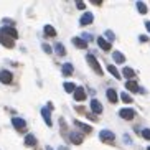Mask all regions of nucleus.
I'll use <instances>...</instances> for the list:
<instances>
[{"label": "nucleus", "mask_w": 150, "mask_h": 150, "mask_svg": "<svg viewBox=\"0 0 150 150\" xmlns=\"http://www.w3.org/2000/svg\"><path fill=\"white\" fill-rule=\"evenodd\" d=\"M45 33H46L48 36H54L56 35V30H54L51 25H45Z\"/></svg>", "instance_id": "26"}, {"label": "nucleus", "mask_w": 150, "mask_h": 150, "mask_svg": "<svg viewBox=\"0 0 150 150\" xmlns=\"http://www.w3.org/2000/svg\"><path fill=\"white\" fill-rule=\"evenodd\" d=\"M25 145H27V147H35V145H36V139H35V135L28 134V135L25 137Z\"/></svg>", "instance_id": "20"}, {"label": "nucleus", "mask_w": 150, "mask_h": 150, "mask_svg": "<svg viewBox=\"0 0 150 150\" xmlns=\"http://www.w3.org/2000/svg\"><path fill=\"white\" fill-rule=\"evenodd\" d=\"M54 51H56V54H59V56H64V54H66V50H64V45L63 43L54 45Z\"/></svg>", "instance_id": "22"}, {"label": "nucleus", "mask_w": 150, "mask_h": 150, "mask_svg": "<svg viewBox=\"0 0 150 150\" xmlns=\"http://www.w3.org/2000/svg\"><path fill=\"white\" fill-rule=\"evenodd\" d=\"M13 81V74L10 73V71L4 69V71H0V83H4V84H10Z\"/></svg>", "instance_id": "6"}, {"label": "nucleus", "mask_w": 150, "mask_h": 150, "mask_svg": "<svg viewBox=\"0 0 150 150\" xmlns=\"http://www.w3.org/2000/svg\"><path fill=\"white\" fill-rule=\"evenodd\" d=\"M106 96H107V99H109V101L112 102V104H115V102L119 101V96H117V93H115L114 89H107Z\"/></svg>", "instance_id": "15"}, {"label": "nucleus", "mask_w": 150, "mask_h": 150, "mask_svg": "<svg viewBox=\"0 0 150 150\" xmlns=\"http://www.w3.org/2000/svg\"><path fill=\"white\" fill-rule=\"evenodd\" d=\"M106 38H107V40H109V43H110V41H114V40H115L114 33H112V31H110V30H107V31H106Z\"/></svg>", "instance_id": "29"}, {"label": "nucleus", "mask_w": 150, "mask_h": 150, "mask_svg": "<svg viewBox=\"0 0 150 150\" xmlns=\"http://www.w3.org/2000/svg\"><path fill=\"white\" fill-rule=\"evenodd\" d=\"M125 88H127V91H130V93H137V91H139V84L134 79H130V81L125 83Z\"/></svg>", "instance_id": "16"}, {"label": "nucleus", "mask_w": 150, "mask_h": 150, "mask_svg": "<svg viewBox=\"0 0 150 150\" xmlns=\"http://www.w3.org/2000/svg\"><path fill=\"white\" fill-rule=\"evenodd\" d=\"M61 71H63V74L64 76H71L73 74V71H74V68H73V64H69V63H64L63 68H61Z\"/></svg>", "instance_id": "18"}, {"label": "nucleus", "mask_w": 150, "mask_h": 150, "mask_svg": "<svg viewBox=\"0 0 150 150\" xmlns=\"http://www.w3.org/2000/svg\"><path fill=\"white\" fill-rule=\"evenodd\" d=\"M63 86H64V91H66V93H74V89H76V84L74 83H64L63 84Z\"/></svg>", "instance_id": "25"}, {"label": "nucleus", "mask_w": 150, "mask_h": 150, "mask_svg": "<svg viewBox=\"0 0 150 150\" xmlns=\"http://www.w3.org/2000/svg\"><path fill=\"white\" fill-rule=\"evenodd\" d=\"M73 45H74L76 48H88V43H86V41L83 40V38H79V36H74V38H73Z\"/></svg>", "instance_id": "14"}, {"label": "nucleus", "mask_w": 150, "mask_h": 150, "mask_svg": "<svg viewBox=\"0 0 150 150\" xmlns=\"http://www.w3.org/2000/svg\"><path fill=\"white\" fill-rule=\"evenodd\" d=\"M142 137H144V139H147V140H150V129H144V130H142Z\"/></svg>", "instance_id": "30"}, {"label": "nucleus", "mask_w": 150, "mask_h": 150, "mask_svg": "<svg viewBox=\"0 0 150 150\" xmlns=\"http://www.w3.org/2000/svg\"><path fill=\"white\" fill-rule=\"evenodd\" d=\"M12 124H13V127L17 129V130H25V129H27L25 119H20V117H13V119H12Z\"/></svg>", "instance_id": "10"}, {"label": "nucleus", "mask_w": 150, "mask_h": 150, "mask_svg": "<svg viewBox=\"0 0 150 150\" xmlns=\"http://www.w3.org/2000/svg\"><path fill=\"white\" fill-rule=\"evenodd\" d=\"M93 4H96V5H101V4H102V0H93Z\"/></svg>", "instance_id": "34"}, {"label": "nucleus", "mask_w": 150, "mask_h": 150, "mask_svg": "<svg viewBox=\"0 0 150 150\" xmlns=\"http://www.w3.org/2000/svg\"><path fill=\"white\" fill-rule=\"evenodd\" d=\"M119 115L122 117L124 120H132L135 117V110L130 109V107H125V109H120L119 110Z\"/></svg>", "instance_id": "3"}, {"label": "nucleus", "mask_w": 150, "mask_h": 150, "mask_svg": "<svg viewBox=\"0 0 150 150\" xmlns=\"http://www.w3.org/2000/svg\"><path fill=\"white\" fill-rule=\"evenodd\" d=\"M97 45H99V46H101V50H104V51H109V50L112 48V46H110V43L106 40V38H104V36H97Z\"/></svg>", "instance_id": "11"}, {"label": "nucleus", "mask_w": 150, "mask_h": 150, "mask_svg": "<svg viewBox=\"0 0 150 150\" xmlns=\"http://www.w3.org/2000/svg\"><path fill=\"white\" fill-rule=\"evenodd\" d=\"M99 139H101L102 142H106V144H114L115 134L110 132V130H107V129H104V130H101V132H99Z\"/></svg>", "instance_id": "2"}, {"label": "nucleus", "mask_w": 150, "mask_h": 150, "mask_svg": "<svg viewBox=\"0 0 150 150\" xmlns=\"http://www.w3.org/2000/svg\"><path fill=\"white\" fill-rule=\"evenodd\" d=\"M135 5H137V10H139L142 15H145V13H147V10H149V8H147V5L144 4V2H137Z\"/></svg>", "instance_id": "24"}, {"label": "nucleus", "mask_w": 150, "mask_h": 150, "mask_svg": "<svg viewBox=\"0 0 150 150\" xmlns=\"http://www.w3.org/2000/svg\"><path fill=\"white\" fill-rule=\"evenodd\" d=\"M43 50H45V53H48V54H51V51H53V50H51V46H50V45H46V43H43Z\"/></svg>", "instance_id": "31"}, {"label": "nucleus", "mask_w": 150, "mask_h": 150, "mask_svg": "<svg viewBox=\"0 0 150 150\" xmlns=\"http://www.w3.org/2000/svg\"><path fill=\"white\" fill-rule=\"evenodd\" d=\"M73 94H74V101H78V102H83L86 99V91H84L83 86H78Z\"/></svg>", "instance_id": "7"}, {"label": "nucleus", "mask_w": 150, "mask_h": 150, "mask_svg": "<svg viewBox=\"0 0 150 150\" xmlns=\"http://www.w3.org/2000/svg\"><path fill=\"white\" fill-rule=\"evenodd\" d=\"M83 134H79V132H69L68 134V140H71L74 145H81L83 144Z\"/></svg>", "instance_id": "4"}, {"label": "nucleus", "mask_w": 150, "mask_h": 150, "mask_svg": "<svg viewBox=\"0 0 150 150\" xmlns=\"http://www.w3.org/2000/svg\"><path fill=\"white\" fill-rule=\"evenodd\" d=\"M145 28L149 30V33H150V22H145Z\"/></svg>", "instance_id": "36"}, {"label": "nucleus", "mask_w": 150, "mask_h": 150, "mask_svg": "<svg viewBox=\"0 0 150 150\" xmlns=\"http://www.w3.org/2000/svg\"><path fill=\"white\" fill-rule=\"evenodd\" d=\"M120 99H122L125 104H130V102H132V97L129 96L127 93H122V94H120Z\"/></svg>", "instance_id": "28"}, {"label": "nucleus", "mask_w": 150, "mask_h": 150, "mask_svg": "<svg viewBox=\"0 0 150 150\" xmlns=\"http://www.w3.org/2000/svg\"><path fill=\"white\" fill-rule=\"evenodd\" d=\"M59 127H61V134L66 137V135H68V132H66V120L63 119V117L59 119Z\"/></svg>", "instance_id": "27"}, {"label": "nucleus", "mask_w": 150, "mask_h": 150, "mask_svg": "<svg viewBox=\"0 0 150 150\" xmlns=\"http://www.w3.org/2000/svg\"><path fill=\"white\" fill-rule=\"evenodd\" d=\"M86 61H88L89 66L93 68V71H96L97 76H102V74H104V73H102L101 64H99V61L96 59V56H94V54H88V56H86Z\"/></svg>", "instance_id": "1"}, {"label": "nucleus", "mask_w": 150, "mask_h": 150, "mask_svg": "<svg viewBox=\"0 0 150 150\" xmlns=\"http://www.w3.org/2000/svg\"><path fill=\"white\" fill-rule=\"evenodd\" d=\"M122 74L125 76V78H127L129 81H130V79L134 78V76H135V71H134L132 68H124V69H122Z\"/></svg>", "instance_id": "21"}, {"label": "nucleus", "mask_w": 150, "mask_h": 150, "mask_svg": "<svg viewBox=\"0 0 150 150\" xmlns=\"http://www.w3.org/2000/svg\"><path fill=\"white\" fill-rule=\"evenodd\" d=\"M46 150H53V149H51V147H50V145H48V147H46Z\"/></svg>", "instance_id": "38"}, {"label": "nucleus", "mask_w": 150, "mask_h": 150, "mask_svg": "<svg viewBox=\"0 0 150 150\" xmlns=\"http://www.w3.org/2000/svg\"><path fill=\"white\" fill-rule=\"evenodd\" d=\"M0 43L4 45L5 48H8V50H12V48L15 46V41L12 40L10 36H7V35H2V33H0Z\"/></svg>", "instance_id": "8"}, {"label": "nucleus", "mask_w": 150, "mask_h": 150, "mask_svg": "<svg viewBox=\"0 0 150 150\" xmlns=\"http://www.w3.org/2000/svg\"><path fill=\"white\" fill-rule=\"evenodd\" d=\"M59 150H66V147H59Z\"/></svg>", "instance_id": "37"}, {"label": "nucleus", "mask_w": 150, "mask_h": 150, "mask_svg": "<svg viewBox=\"0 0 150 150\" xmlns=\"http://www.w3.org/2000/svg\"><path fill=\"white\" fill-rule=\"evenodd\" d=\"M147 150H150V147H149V149H147Z\"/></svg>", "instance_id": "39"}, {"label": "nucleus", "mask_w": 150, "mask_h": 150, "mask_svg": "<svg viewBox=\"0 0 150 150\" xmlns=\"http://www.w3.org/2000/svg\"><path fill=\"white\" fill-rule=\"evenodd\" d=\"M41 115H43L45 122H46V125L48 127H53V120H51V110L48 109V107H43L41 109Z\"/></svg>", "instance_id": "9"}, {"label": "nucleus", "mask_w": 150, "mask_h": 150, "mask_svg": "<svg viewBox=\"0 0 150 150\" xmlns=\"http://www.w3.org/2000/svg\"><path fill=\"white\" fill-rule=\"evenodd\" d=\"M107 69H109V73L114 76L115 79H120V73L117 71V68H115L114 64H107Z\"/></svg>", "instance_id": "23"}, {"label": "nucleus", "mask_w": 150, "mask_h": 150, "mask_svg": "<svg viewBox=\"0 0 150 150\" xmlns=\"http://www.w3.org/2000/svg\"><path fill=\"white\" fill-rule=\"evenodd\" d=\"M76 7L79 10H83V8H86V4H84V2H76Z\"/></svg>", "instance_id": "33"}, {"label": "nucleus", "mask_w": 150, "mask_h": 150, "mask_svg": "<svg viewBox=\"0 0 150 150\" xmlns=\"http://www.w3.org/2000/svg\"><path fill=\"white\" fill-rule=\"evenodd\" d=\"M74 124L81 129V130H83V132H86V134L93 132V127H91V125H88V124H83V122H79V120H74Z\"/></svg>", "instance_id": "17"}, {"label": "nucleus", "mask_w": 150, "mask_h": 150, "mask_svg": "<svg viewBox=\"0 0 150 150\" xmlns=\"http://www.w3.org/2000/svg\"><path fill=\"white\" fill-rule=\"evenodd\" d=\"M0 33H2V35H7V36H10L12 40H15V38H18V33H17V30H15L13 27H2V28H0Z\"/></svg>", "instance_id": "5"}, {"label": "nucleus", "mask_w": 150, "mask_h": 150, "mask_svg": "<svg viewBox=\"0 0 150 150\" xmlns=\"http://www.w3.org/2000/svg\"><path fill=\"white\" fill-rule=\"evenodd\" d=\"M93 20H94V15L91 13V12H86V13L81 17L79 23H81V25H91V23H93Z\"/></svg>", "instance_id": "12"}, {"label": "nucleus", "mask_w": 150, "mask_h": 150, "mask_svg": "<svg viewBox=\"0 0 150 150\" xmlns=\"http://www.w3.org/2000/svg\"><path fill=\"white\" fill-rule=\"evenodd\" d=\"M81 38H83V40H84V41H86V43H88V41H91V40H93V36L89 35V33H84V35H83V36H81Z\"/></svg>", "instance_id": "32"}, {"label": "nucleus", "mask_w": 150, "mask_h": 150, "mask_svg": "<svg viewBox=\"0 0 150 150\" xmlns=\"http://www.w3.org/2000/svg\"><path fill=\"white\" fill-rule=\"evenodd\" d=\"M91 109H93V112H96V115L101 114L102 112V104L97 101V99H93V101H91Z\"/></svg>", "instance_id": "13"}, {"label": "nucleus", "mask_w": 150, "mask_h": 150, "mask_svg": "<svg viewBox=\"0 0 150 150\" xmlns=\"http://www.w3.org/2000/svg\"><path fill=\"white\" fill-rule=\"evenodd\" d=\"M76 110H78V112H81V114H83V112H84V107H76Z\"/></svg>", "instance_id": "35"}, {"label": "nucleus", "mask_w": 150, "mask_h": 150, "mask_svg": "<svg viewBox=\"0 0 150 150\" xmlns=\"http://www.w3.org/2000/svg\"><path fill=\"white\" fill-rule=\"evenodd\" d=\"M112 59H114V61L117 63V64H120V63L125 61V56H124V54L120 53V51H114V53H112Z\"/></svg>", "instance_id": "19"}]
</instances>
